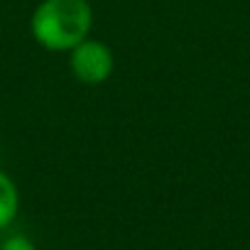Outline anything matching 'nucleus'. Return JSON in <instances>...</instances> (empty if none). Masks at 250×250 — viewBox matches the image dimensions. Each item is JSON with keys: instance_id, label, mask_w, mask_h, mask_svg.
Masks as SVG:
<instances>
[{"instance_id": "1", "label": "nucleus", "mask_w": 250, "mask_h": 250, "mask_svg": "<svg viewBox=\"0 0 250 250\" xmlns=\"http://www.w3.org/2000/svg\"><path fill=\"white\" fill-rule=\"evenodd\" d=\"M91 22L86 0H42L32 13V37L49 52H71L88 37Z\"/></svg>"}, {"instance_id": "2", "label": "nucleus", "mask_w": 250, "mask_h": 250, "mask_svg": "<svg viewBox=\"0 0 250 250\" xmlns=\"http://www.w3.org/2000/svg\"><path fill=\"white\" fill-rule=\"evenodd\" d=\"M71 71L81 83L88 86H98L103 81H108V76L113 74V54L103 42L96 40H83L71 49Z\"/></svg>"}, {"instance_id": "3", "label": "nucleus", "mask_w": 250, "mask_h": 250, "mask_svg": "<svg viewBox=\"0 0 250 250\" xmlns=\"http://www.w3.org/2000/svg\"><path fill=\"white\" fill-rule=\"evenodd\" d=\"M18 208H20L18 187L3 169H0V228H5V226H10L15 221Z\"/></svg>"}, {"instance_id": "4", "label": "nucleus", "mask_w": 250, "mask_h": 250, "mask_svg": "<svg viewBox=\"0 0 250 250\" xmlns=\"http://www.w3.org/2000/svg\"><path fill=\"white\" fill-rule=\"evenodd\" d=\"M0 250H37V248L32 245L30 238H25V235H13V238H8L3 245H0Z\"/></svg>"}]
</instances>
